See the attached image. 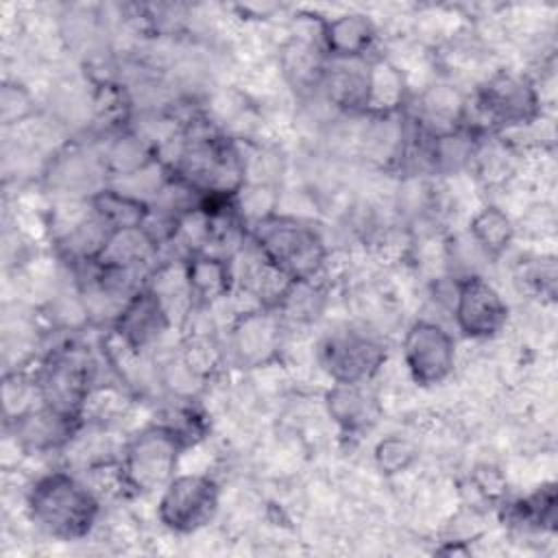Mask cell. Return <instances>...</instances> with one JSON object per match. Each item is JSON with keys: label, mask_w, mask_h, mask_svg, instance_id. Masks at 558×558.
Masks as SVG:
<instances>
[{"label": "cell", "mask_w": 558, "mask_h": 558, "mask_svg": "<svg viewBox=\"0 0 558 558\" xmlns=\"http://www.w3.org/2000/svg\"><path fill=\"white\" fill-rule=\"evenodd\" d=\"M325 405L344 432L366 429L379 416L377 397L366 384H333L325 395Z\"/></svg>", "instance_id": "2e32d148"}, {"label": "cell", "mask_w": 558, "mask_h": 558, "mask_svg": "<svg viewBox=\"0 0 558 558\" xmlns=\"http://www.w3.org/2000/svg\"><path fill=\"white\" fill-rule=\"evenodd\" d=\"M187 447L163 423L140 429L122 447L118 475L122 490L131 495H150L161 490L179 469V460Z\"/></svg>", "instance_id": "3957f363"}, {"label": "cell", "mask_w": 558, "mask_h": 558, "mask_svg": "<svg viewBox=\"0 0 558 558\" xmlns=\"http://www.w3.org/2000/svg\"><path fill=\"white\" fill-rule=\"evenodd\" d=\"M504 521L525 530H554L556 527V488L543 484L530 495L504 504Z\"/></svg>", "instance_id": "d6986e66"}, {"label": "cell", "mask_w": 558, "mask_h": 558, "mask_svg": "<svg viewBox=\"0 0 558 558\" xmlns=\"http://www.w3.org/2000/svg\"><path fill=\"white\" fill-rule=\"evenodd\" d=\"M281 323L275 310L259 307L244 314L231 329V349L240 364L259 366L270 360L279 347Z\"/></svg>", "instance_id": "8fae6325"}, {"label": "cell", "mask_w": 558, "mask_h": 558, "mask_svg": "<svg viewBox=\"0 0 558 558\" xmlns=\"http://www.w3.org/2000/svg\"><path fill=\"white\" fill-rule=\"evenodd\" d=\"M403 94H405L403 76L392 63L384 59L368 61V89H366L364 113H368L371 118L399 113L403 107Z\"/></svg>", "instance_id": "ac0fdd59"}, {"label": "cell", "mask_w": 558, "mask_h": 558, "mask_svg": "<svg viewBox=\"0 0 558 558\" xmlns=\"http://www.w3.org/2000/svg\"><path fill=\"white\" fill-rule=\"evenodd\" d=\"M384 362V342L364 329L331 331L320 344V364L333 384H368Z\"/></svg>", "instance_id": "52a82bcc"}, {"label": "cell", "mask_w": 558, "mask_h": 558, "mask_svg": "<svg viewBox=\"0 0 558 558\" xmlns=\"http://www.w3.org/2000/svg\"><path fill=\"white\" fill-rule=\"evenodd\" d=\"M327 57L305 41H296L286 50V74L296 87H320Z\"/></svg>", "instance_id": "7402d4cb"}, {"label": "cell", "mask_w": 558, "mask_h": 558, "mask_svg": "<svg viewBox=\"0 0 558 558\" xmlns=\"http://www.w3.org/2000/svg\"><path fill=\"white\" fill-rule=\"evenodd\" d=\"M170 325L172 316L150 286H144L129 296L111 323L118 342L137 353L153 347Z\"/></svg>", "instance_id": "30bf717a"}, {"label": "cell", "mask_w": 558, "mask_h": 558, "mask_svg": "<svg viewBox=\"0 0 558 558\" xmlns=\"http://www.w3.org/2000/svg\"><path fill=\"white\" fill-rule=\"evenodd\" d=\"M538 109V94L525 76L497 74L477 89L471 105L464 102L460 129L482 137L499 129L530 124Z\"/></svg>", "instance_id": "277c9868"}, {"label": "cell", "mask_w": 558, "mask_h": 558, "mask_svg": "<svg viewBox=\"0 0 558 558\" xmlns=\"http://www.w3.org/2000/svg\"><path fill=\"white\" fill-rule=\"evenodd\" d=\"M39 401V390L35 375L26 373H4L2 379V412L7 425H13L17 418L28 414L33 408H37Z\"/></svg>", "instance_id": "44dd1931"}, {"label": "cell", "mask_w": 558, "mask_h": 558, "mask_svg": "<svg viewBox=\"0 0 558 558\" xmlns=\"http://www.w3.org/2000/svg\"><path fill=\"white\" fill-rule=\"evenodd\" d=\"M403 364L418 386H436L456 368V340L436 320H414L401 344Z\"/></svg>", "instance_id": "ba28073f"}, {"label": "cell", "mask_w": 558, "mask_h": 558, "mask_svg": "<svg viewBox=\"0 0 558 558\" xmlns=\"http://www.w3.org/2000/svg\"><path fill=\"white\" fill-rule=\"evenodd\" d=\"M183 272L192 305H211L225 299L235 281L233 259L211 253L190 255L183 262Z\"/></svg>", "instance_id": "5bb4252c"}, {"label": "cell", "mask_w": 558, "mask_h": 558, "mask_svg": "<svg viewBox=\"0 0 558 558\" xmlns=\"http://www.w3.org/2000/svg\"><path fill=\"white\" fill-rule=\"evenodd\" d=\"M220 488L203 473H177L161 490L157 517L174 534L203 530L218 512Z\"/></svg>", "instance_id": "8992f818"}, {"label": "cell", "mask_w": 558, "mask_h": 558, "mask_svg": "<svg viewBox=\"0 0 558 558\" xmlns=\"http://www.w3.org/2000/svg\"><path fill=\"white\" fill-rule=\"evenodd\" d=\"M39 401L61 414L83 418L92 397L94 360L83 347L52 349L35 371Z\"/></svg>", "instance_id": "5b68a950"}, {"label": "cell", "mask_w": 558, "mask_h": 558, "mask_svg": "<svg viewBox=\"0 0 558 558\" xmlns=\"http://www.w3.org/2000/svg\"><path fill=\"white\" fill-rule=\"evenodd\" d=\"M255 251L292 281H312L325 264L320 233L292 216H268L251 227Z\"/></svg>", "instance_id": "7a4b0ae2"}, {"label": "cell", "mask_w": 558, "mask_h": 558, "mask_svg": "<svg viewBox=\"0 0 558 558\" xmlns=\"http://www.w3.org/2000/svg\"><path fill=\"white\" fill-rule=\"evenodd\" d=\"M416 456H418L416 445L397 434L381 438L375 447V462L379 471L386 475H397L405 471L416 460Z\"/></svg>", "instance_id": "603a6c76"}, {"label": "cell", "mask_w": 558, "mask_h": 558, "mask_svg": "<svg viewBox=\"0 0 558 558\" xmlns=\"http://www.w3.org/2000/svg\"><path fill=\"white\" fill-rule=\"evenodd\" d=\"M87 201L111 231L144 227L153 209L146 198L118 187H100Z\"/></svg>", "instance_id": "e0dca14e"}, {"label": "cell", "mask_w": 558, "mask_h": 558, "mask_svg": "<svg viewBox=\"0 0 558 558\" xmlns=\"http://www.w3.org/2000/svg\"><path fill=\"white\" fill-rule=\"evenodd\" d=\"M320 89L327 98L344 109L364 113L368 89V61L364 59H327L320 78Z\"/></svg>", "instance_id": "9a60e30c"}, {"label": "cell", "mask_w": 558, "mask_h": 558, "mask_svg": "<svg viewBox=\"0 0 558 558\" xmlns=\"http://www.w3.org/2000/svg\"><path fill=\"white\" fill-rule=\"evenodd\" d=\"M31 521L59 541L85 538L100 514L94 488L68 471H50L35 480L26 495Z\"/></svg>", "instance_id": "6da1fadb"}, {"label": "cell", "mask_w": 558, "mask_h": 558, "mask_svg": "<svg viewBox=\"0 0 558 558\" xmlns=\"http://www.w3.org/2000/svg\"><path fill=\"white\" fill-rule=\"evenodd\" d=\"M81 421L83 418L61 414L39 403L37 408H33L28 414H24L13 423V432L24 449L44 453V451H54L68 445L72 436L78 432Z\"/></svg>", "instance_id": "7c38bea8"}, {"label": "cell", "mask_w": 558, "mask_h": 558, "mask_svg": "<svg viewBox=\"0 0 558 558\" xmlns=\"http://www.w3.org/2000/svg\"><path fill=\"white\" fill-rule=\"evenodd\" d=\"M469 233L475 246L482 248L486 255H501L514 238V227L506 211H501L495 205H488L473 216Z\"/></svg>", "instance_id": "ffe728a7"}, {"label": "cell", "mask_w": 558, "mask_h": 558, "mask_svg": "<svg viewBox=\"0 0 558 558\" xmlns=\"http://www.w3.org/2000/svg\"><path fill=\"white\" fill-rule=\"evenodd\" d=\"M375 39L377 28L364 13H342L320 26V48L327 59H364Z\"/></svg>", "instance_id": "4fadbf2b"}, {"label": "cell", "mask_w": 558, "mask_h": 558, "mask_svg": "<svg viewBox=\"0 0 558 558\" xmlns=\"http://www.w3.org/2000/svg\"><path fill=\"white\" fill-rule=\"evenodd\" d=\"M453 320L462 336L473 340L495 338L508 320V305L493 283L480 275H464L453 286Z\"/></svg>", "instance_id": "9c48e42d"}]
</instances>
